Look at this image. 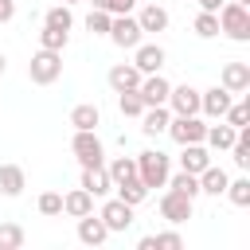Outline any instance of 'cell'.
Here are the masks:
<instances>
[{
  "instance_id": "1",
  "label": "cell",
  "mask_w": 250,
  "mask_h": 250,
  "mask_svg": "<svg viewBox=\"0 0 250 250\" xmlns=\"http://www.w3.org/2000/svg\"><path fill=\"white\" fill-rule=\"evenodd\" d=\"M219 16V31L234 43H246L250 39V8L246 4H234V0H223V8L215 12Z\"/></svg>"
},
{
  "instance_id": "2",
  "label": "cell",
  "mask_w": 250,
  "mask_h": 250,
  "mask_svg": "<svg viewBox=\"0 0 250 250\" xmlns=\"http://www.w3.org/2000/svg\"><path fill=\"white\" fill-rule=\"evenodd\" d=\"M133 160H137V176H141V184H145L148 191H152V188H164V184H168L172 168H168V156H164L160 148H145V152H137Z\"/></svg>"
},
{
  "instance_id": "3",
  "label": "cell",
  "mask_w": 250,
  "mask_h": 250,
  "mask_svg": "<svg viewBox=\"0 0 250 250\" xmlns=\"http://www.w3.org/2000/svg\"><path fill=\"white\" fill-rule=\"evenodd\" d=\"M59 74H62V51L39 47V51L31 55V62H27V78H31L35 86H51V82H59Z\"/></svg>"
},
{
  "instance_id": "4",
  "label": "cell",
  "mask_w": 250,
  "mask_h": 250,
  "mask_svg": "<svg viewBox=\"0 0 250 250\" xmlns=\"http://www.w3.org/2000/svg\"><path fill=\"white\" fill-rule=\"evenodd\" d=\"M70 152H74V160H78L82 168L105 164V148H102V141H98L94 129H74V137H70Z\"/></svg>"
},
{
  "instance_id": "5",
  "label": "cell",
  "mask_w": 250,
  "mask_h": 250,
  "mask_svg": "<svg viewBox=\"0 0 250 250\" xmlns=\"http://www.w3.org/2000/svg\"><path fill=\"white\" fill-rule=\"evenodd\" d=\"M109 39L121 47V51H133L141 39H145V31H141V23H137V16H113V23H109Z\"/></svg>"
},
{
  "instance_id": "6",
  "label": "cell",
  "mask_w": 250,
  "mask_h": 250,
  "mask_svg": "<svg viewBox=\"0 0 250 250\" xmlns=\"http://www.w3.org/2000/svg\"><path fill=\"white\" fill-rule=\"evenodd\" d=\"M164 133H168L176 145H195V141H203L207 125L199 121V113H191V117H176V113H172V121H168Z\"/></svg>"
},
{
  "instance_id": "7",
  "label": "cell",
  "mask_w": 250,
  "mask_h": 250,
  "mask_svg": "<svg viewBox=\"0 0 250 250\" xmlns=\"http://www.w3.org/2000/svg\"><path fill=\"white\" fill-rule=\"evenodd\" d=\"M191 211H195V199H188V195H180V191H172V188L160 195V219H168L172 227L188 223Z\"/></svg>"
},
{
  "instance_id": "8",
  "label": "cell",
  "mask_w": 250,
  "mask_h": 250,
  "mask_svg": "<svg viewBox=\"0 0 250 250\" xmlns=\"http://www.w3.org/2000/svg\"><path fill=\"white\" fill-rule=\"evenodd\" d=\"M164 105H168L176 117H191V113H199V90L188 86V82H184V86H172Z\"/></svg>"
},
{
  "instance_id": "9",
  "label": "cell",
  "mask_w": 250,
  "mask_h": 250,
  "mask_svg": "<svg viewBox=\"0 0 250 250\" xmlns=\"http://www.w3.org/2000/svg\"><path fill=\"white\" fill-rule=\"evenodd\" d=\"M164 59H168V55H164L160 43H145V39H141V43L133 47V66H137L141 74H156V70L164 66Z\"/></svg>"
},
{
  "instance_id": "10",
  "label": "cell",
  "mask_w": 250,
  "mask_h": 250,
  "mask_svg": "<svg viewBox=\"0 0 250 250\" xmlns=\"http://www.w3.org/2000/svg\"><path fill=\"white\" fill-rule=\"evenodd\" d=\"M98 215H102V223L109 227V234H113V230H129V227H133V207H129L125 199H105Z\"/></svg>"
},
{
  "instance_id": "11",
  "label": "cell",
  "mask_w": 250,
  "mask_h": 250,
  "mask_svg": "<svg viewBox=\"0 0 250 250\" xmlns=\"http://www.w3.org/2000/svg\"><path fill=\"white\" fill-rule=\"evenodd\" d=\"M168 90H172V82H168L160 70H156V74H145L141 86H137V94H141L145 105H164V102H168Z\"/></svg>"
},
{
  "instance_id": "12",
  "label": "cell",
  "mask_w": 250,
  "mask_h": 250,
  "mask_svg": "<svg viewBox=\"0 0 250 250\" xmlns=\"http://www.w3.org/2000/svg\"><path fill=\"white\" fill-rule=\"evenodd\" d=\"M219 86L230 90V94H246L250 90V62H223Z\"/></svg>"
},
{
  "instance_id": "13",
  "label": "cell",
  "mask_w": 250,
  "mask_h": 250,
  "mask_svg": "<svg viewBox=\"0 0 250 250\" xmlns=\"http://www.w3.org/2000/svg\"><path fill=\"white\" fill-rule=\"evenodd\" d=\"M141 70L133 66V62H117V66H109V74H105V82H109V90L113 94H125V90H137L141 86Z\"/></svg>"
},
{
  "instance_id": "14",
  "label": "cell",
  "mask_w": 250,
  "mask_h": 250,
  "mask_svg": "<svg viewBox=\"0 0 250 250\" xmlns=\"http://www.w3.org/2000/svg\"><path fill=\"white\" fill-rule=\"evenodd\" d=\"M227 105H230V90H223V86L199 90V113H207L211 121H219V117L227 113Z\"/></svg>"
},
{
  "instance_id": "15",
  "label": "cell",
  "mask_w": 250,
  "mask_h": 250,
  "mask_svg": "<svg viewBox=\"0 0 250 250\" xmlns=\"http://www.w3.org/2000/svg\"><path fill=\"white\" fill-rule=\"evenodd\" d=\"M78 188H86L94 199H102V195L113 191V180H109L105 164H94V168H82V184H78Z\"/></svg>"
},
{
  "instance_id": "16",
  "label": "cell",
  "mask_w": 250,
  "mask_h": 250,
  "mask_svg": "<svg viewBox=\"0 0 250 250\" xmlns=\"http://www.w3.org/2000/svg\"><path fill=\"white\" fill-rule=\"evenodd\" d=\"M105 238H109V227L102 223V215L90 211V215L78 219V242H86V246H102Z\"/></svg>"
},
{
  "instance_id": "17",
  "label": "cell",
  "mask_w": 250,
  "mask_h": 250,
  "mask_svg": "<svg viewBox=\"0 0 250 250\" xmlns=\"http://www.w3.org/2000/svg\"><path fill=\"white\" fill-rule=\"evenodd\" d=\"M168 121H172V109H168V105H145V113H141V133H145V137H160V133L168 129Z\"/></svg>"
},
{
  "instance_id": "18",
  "label": "cell",
  "mask_w": 250,
  "mask_h": 250,
  "mask_svg": "<svg viewBox=\"0 0 250 250\" xmlns=\"http://www.w3.org/2000/svg\"><path fill=\"white\" fill-rule=\"evenodd\" d=\"M180 148H184V152H180V168H184V172H195V176H199V172L211 164V152H207L203 141H195V145H180Z\"/></svg>"
},
{
  "instance_id": "19",
  "label": "cell",
  "mask_w": 250,
  "mask_h": 250,
  "mask_svg": "<svg viewBox=\"0 0 250 250\" xmlns=\"http://www.w3.org/2000/svg\"><path fill=\"white\" fill-rule=\"evenodd\" d=\"M23 188H27L23 168H20V164H0V195L16 199V195H23Z\"/></svg>"
},
{
  "instance_id": "20",
  "label": "cell",
  "mask_w": 250,
  "mask_h": 250,
  "mask_svg": "<svg viewBox=\"0 0 250 250\" xmlns=\"http://www.w3.org/2000/svg\"><path fill=\"white\" fill-rule=\"evenodd\" d=\"M90 211H94V195H90L86 188H74V191H66V195H62V215L82 219V215H90Z\"/></svg>"
},
{
  "instance_id": "21",
  "label": "cell",
  "mask_w": 250,
  "mask_h": 250,
  "mask_svg": "<svg viewBox=\"0 0 250 250\" xmlns=\"http://www.w3.org/2000/svg\"><path fill=\"white\" fill-rule=\"evenodd\" d=\"M234 125H227L223 117H219V125H207V133H203V145H211L215 152H227L230 145H234Z\"/></svg>"
},
{
  "instance_id": "22",
  "label": "cell",
  "mask_w": 250,
  "mask_h": 250,
  "mask_svg": "<svg viewBox=\"0 0 250 250\" xmlns=\"http://www.w3.org/2000/svg\"><path fill=\"white\" fill-rule=\"evenodd\" d=\"M227 172L223 168H215V164H207L203 172H199V191H207V195H223L227 191Z\"/></svg>"
},
{
  "instance_id": "23",
  "label": "cell",
  "mask_w": 250,
  "mask_h": 250,
  "mask_svg": "<svg viewBox=\"0 0 250 250\" xmlns=\"http://www.w3.org/2000/svg\"><path fill=\"white\" fill-rule=\"evenodd\" d=\"M137 23H141V31H164L168 27V12L160 4H145L141 16H137Z\"/></svg>"
},
{
  "instance_id": "24",
  "label": "cell",
  "mask_w": 250,
  "mask_h": 250,
  "mask_svg": "<svg viewBox=\"0 0 250 250\" xmlns=\"http://www.w3.org/2000/svg\"><path fill=\"white\" fill-rule=\"evenodd\" d=\"M70 125H74V129H98V125H102V113H98V105H94V102H82V105H74V109H70Z\"/></svg>"
},
{
  "instance_id": "25",
  "label": "cell",
  "mask_w": 250,
  "mask_h": 250,
  "mask_svg": "<svg viewBox=\"0 0 250 250\" xmlns=\"http://www.w3.org/2000/svg\"><path fill=\"white\" fill-rule=\"evenodd\" d=\"M164 188H172V191H180V195H188V199L203 195V191H199V176H195V172H184V168H180L176 176H168Z\"/></svg>"
},
{
  "instance_id": "26",
  "label": "cell",
  "mask_w": 250,
  "mask_h": 250,
  "mask_svg": "<svg viewBox=\"0 0 250 250\" xmlns=\"http://www.w3.org/2000/svg\"><path fill=\"white\" fill-rule=\"evenodd\" d=\"M227 152H230V160H234L238 168H250V125H242V129L234 133V145H230Z\"/></svg>"
},
{
  "instance_id": "27",
  "label": "cell",
  "mask_w": 250,
  "mask_h": 250,
  "mask_svg": "<svg viewBox=\"0 0 250 250\" xmlns=\"http://www.w3.org/2000/svg\"><path fill=\"white\" fill-rule=\"evenodd\" d=\"M105 172H109V180H113V188H117V184H125V180L137 176V160H133V156H113V160L105 164Z\"/></svg>"
},
{
  "instance_id": "28",
  "label": "cell",
  "mask_w": 250,
  "mask_h": 250,
  "mask_svg": "<svg viewBox=\"0 0 250 250\" xmlns=\"http://www.w3.org/2000/svg\"><path fill=\"white\" fill-rule=\"evenodd\" d=\"M117 199H125L129 207H137V203H145V199H148V188L141 184V176H133V180L117 184Z\"/></svg>"
},
{
  "instance_id": "29",
  "label": "cell",
  "mask_w": 250,
  "mask_h": 250,
  "mask_svg": "<svg viewBox=\"0 0 250 250\" xmlns=\"http://www.w3.org/2000/svg\"><path fill=\"white\" fill-rule=\"evenodd\" d=\"M43 23H47V27H59V31H70V27H74V16H70V4H55V8H47V16H43Z\"/></svg>"
},
{
  "instance_id": "30",
  "label": "cell",
  "mask_w": 250,
  "mask_h": 250,
  "mask_svg": "<svg viewBox=\"0 0 250 250\" xmlns=\"http://www.w3.org/2000/svg\"><path fill=\"white\" fill-rule=\"evenodd\" d=\"M234 207H250V180L238 176V180H227V191H223Z\"/></svg>"
},
{
  "instance_id": "31",
  "label": "cell",
  "mask_w": 250,
  "mask_h": 250,
  "mask_svg": "<svg viewBox=\"0 0 250 250\" xmlns=\"http://www.w3.org/2000/svg\"><path fill=\"white\" fill-rule=\"evenodd\" d=\"M191 31H195L199 39H215V35H219V16H215V12H199L195 23H191Z\"/></svg>"
},
{
  "instance_id": "32",
  "label": "cell",
  "mask_w": 250,
  "mask_h": 250,
  "mask_svg": "<svg viewBox=\"0 0 250 250\" xmlns=\"http://www.w3.org/2000/svg\"><path fill=\"white\" fill-rule=\"evenodd\" d=\"M117 109H121V117H141L145 113V102H141L137 90H125V94H117Z\"/></svg>"
},
{
  "instance_id": "33",
  "label": "cell",
  "mask_w": 250,
  "mask_h": 250,
  "mask_svg": "<svg viewBox=\"0 0 250 250\" xmlns=\"http://www.w3.org/2000/svg\"><path fill=\"white\" fill-rule=\"evenodd\" d=\"M23 246V227L20 223H0V250H20Z\"/></svg>"
},
{
  "instance_id": "34",
  "label": "cell",
  "mask_w": 250,
  "mask_h": 250,
  "mask_svg": "<svg viewBox=\"0 0 250 250\" xmlns=\"http://www.w3.org/2000/svg\"><path fill=\"white\" fill-rule=\"evenodd\" d=\"M66 39H70V31H59V27H47V23L39 31V47H47V51H62Z\"/></svg>"
},
{
  "instance_id": "35",
  "label": "cell",
  "mask_w": 250,
  "mask_h": 250,
  "mask_svg": "<svg viewBox=\"0 0 250 250\" xmlns=\"http://www.w3.org/2000/svg\"><path fill=\"white\" fill-rule=\"evenodd\" d=\"M109 23H113V16L102 12V8H94V12L86 16V31H90V35H109Z\"/></svg>"
},
{
  "instance_id": "36",
  "label": "cell",
  "mask_w": 250,
  "mask_h": 250,
  "mask_svg": "<svg viewBox=\"0 0 250 250\" xmlns=\"http://www.w3.org/2000/svg\"><path fill=\"white\" fill-rule=\"evenodd\" d=\"M223 121H227V125H234V129H242V125L250 121V102H230V105H227V113H223Z\"/></svg>"
},
{
  "instance_id": "37",
  "label": "cell",
  "mask_w": 250,
  "mask_h": 250,
  "mask_svg": "<svg viewBox=\"0 0 250 250\" xmlns=\"http://www.w3.org/2000/svg\"><path fill=\"white\" fill-rule=\"evenodd\" d=\"M39 215H47V219L62 215V195H59V191H43V195H39Z\"/></svg>"
},
{
  "instance_id": "38",
  "label": "cell",
  "mask_w": 250,
  "mask_h": 250,
  "mask_svg": "<svg viewBox=\"0 0 250 250\" xmlns=\"http://www.w3.org/2000/svg\"><path fill=\"white\" fill-rule=\"evenodd\" d=\"M156 238V250H180L184 246V234L180 230H160V234H152Z\"/></svg>"
},
{
  "instance_id": "39",
  "label": "cell",
  "mask_w": 250,
  "mask_h": 250,
  "mask_svg": "<svg viewBox=\"0 0 250 250\" xmlns=\"http://www.w3.org/2000/svg\"><path fill=\"white\" fill-rule=\"evenodd\" d=\"M133 4L137 0H105V12L109 16H125V12H133Z\"/></svg>"
},
{
  "instance_id": "40",
  "label": "cell",
  "mask_w": 250,
  "mask_h": 250,
  "mask_svg": "<svg viewBox=\"0 0 250 250\" xmlns=\"http://www.w3.org/2000/svg\"><path fill=\"white\" fill-rule=\"evenodd\" d=\"M16 16V0H0V23H8Z\"/></svg>"
},
{
  "instance_id": "41",
  "label": "cell",
  "mask_w": 250,
  "mask_h": 250,
  "mask_svg": "<svg viewBox=\"0 0 250 250\" xmlns=\"http://www.w3.org/2000/svg\"><path fill=\"white\" fill-rule=\"evenodd\" d=\"M199 4V12H219L223 8V0H195Z\"/></svg>"
},
{
  "instance_id": "42",
  "label": "cell",
  "mask_w": 250,
  "mask_h": 250,
  "mask_svg": "<svg viewBox=\"0 0 250 250\" xmlns=\"http://www.w3.org/2000/svg\"><path fill=\"white\" fill-rule=\"evenodd\" d=\"M137 250H156V238H152V234H145V238L137 242Z\"/></svg>"
},
{
  "instance_id": "43",
  "label": "cell",
  "mask_w": 250,
  "mask_h": 250,
  "mask_svg": "<svg viewBox=\"0 0 250 250\" xmlns=\"http://www.w3.org/2000/svg\"><path fill=\"white\" fill-rule=\"evenodd\" d=\"M4 70H8V59H4V51H0V78H4Z\"/></svg>"
},
{
  "instance_id": "44",
  "label": "cell",
  "mask_w": 250,
  "mask_h": 250,
  "mask_svg": "<svg viewBox=\"0 0 250 250\" xmlns=\"http://www.w3.org/2000/svg\"><path fill=\"white\" fill-rule=\"evenodd\" d=\"M234 4H246V8H250V0H234Z\"/></svg>"
},
{
  "instance_id": "45",
  "label": "cell",
  "mask_w": 250,
  "mask_h": 250,
  "mask_svg": "<svg viewBox=\"0 0 250 250\" xmlns=\"http://www.w3.org/2000/svg\"><path fill=\"white\" fill-rule=\"evenodd\" d=\"M62 4H78V0H62Z\"/></svg>"
}]
</instances>
